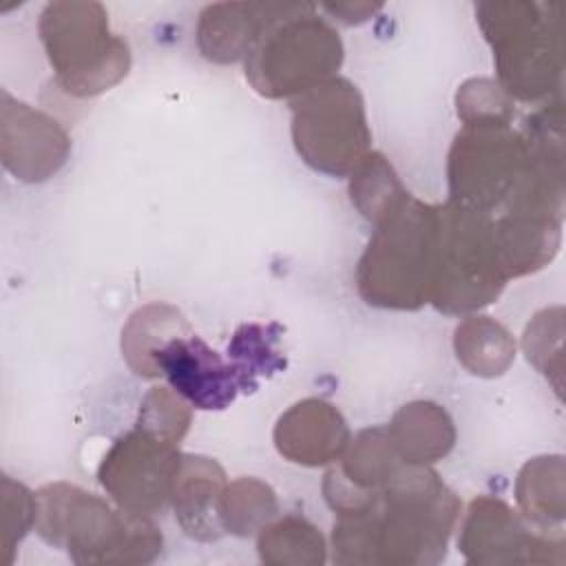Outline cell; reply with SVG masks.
Here are the masks:
<instances>
[{"label": "cell", "mask_w": 566, "mask_h": 566, "mask_svg": "<svg viewBox=\"0 0 566 566\" xmlns=\"http://www.w3.org/2000/svg\"><path fill=\"white\" fill-rule=\"evenodd\" d=\"M458 511V497L431 469L405 464L365 506L338 513L334 559L433 564L444 557Z\"/></svg>", "instance_id": "1"}, {"label": "cell", "mask_w": 566, "mask_h": 566, "mask_svg": "<svg viewBox=\"0 0 566 566\" xmlns=\"http://www.w3.org/2000/svg\"><path fill=\"white\" fill-rule=\"evenodd\" d=\"M35 504L38 535L77 564L153 562L161 551V533L148 515L122 506L115 511L75 484H46L35 493Z\"/></svg>", "instance_id": "2"}, {"label": "cell", "mask_w": 566, "mask_h": 566, "mask_svg": "<svg viewBox=\"0 0 566 566\" xmlns=\"http://www.w3.org/2000/svg\"><path fill=\"white\" fill-rule=\"evenodd\" d=\"M343 62L338 33L314 4L279 2V9L245 55V75L265 97H292L332 80Z\"/></svg>", "instance_id": "3"}, {"label": "cell", "mask_w": 566, "mask_h": 566, "mask_svg": "<svg viewBox=\"0 0 566 566\" xmlns=\"http://www.w3.org/2000/svg\"><path fill=\"white\" fill-rule=\"evenodd\" d=\"M491 219L471 208L438 206L427 303L462 314L489 305L506 283Z\"/></svg>", "instance_id": "4"}, {"label": "cell", "mask_w": 566, "mask_h": 566, "mask_svg": "<svg viewBox=\"0 0 566 566\" xmlns=\"http://www.w3.org/2000/svg\"><path fill=\"white\" fill-rule=\"evenodd\" d=\"M438 206L407 199L378 223L358 261L356 283L369 305L416 310L427 303Z\"/></svg>", "instance_id": "5"}, {"label": "cell", "mask_w": 566, "mask_h": 566, "mask_svg": "<svg viewBox=\"0 0 566 566\" xmlns=\"http://www.w3.org/2000/svg\"><path fill=\"white\" fill-rule=\"evenodd\" d=\"M38 31L57 84L71 95H97L128 73V44L108 31L99 2H49Z\"/></svg>", "instance_id": "6"}, {"label": "cell", "mask_w": 566, "mask_h": 566, "mask_svg": "<svg viewBox=\"0 0 566 566\" xmlns=\"http://www.w3.org/2000/svg\"><path fill=\"white\" fill-rule=\"evenodd\" d=\"M478 22L493 46L500 88L520 99H537L553 91L559 69V24L548 4L486 2L478 4Z\"/></svg>", "instance_id": "7"}, {"label": "cell", "mask_w": 566, "mask_h": 566, "mask_svg": "<svg viewBox=\"0 0 566 566\" xmlns=\"http://www.w3.org/2000/svg\"><path fill=\"white\" fill-rule=\"evenodd\" d=\"M292 139L318 172L345 177L365 159L369 128L363 97L345 77H332L292 104Z\"/></svg>", "instance_id": "8"}, {"label": "cell", "mask_w": 566, "mask_h": 566, "mask_svg": "<svg viewBox=\"0 0 566 566\" xmlns=\"http://www.w3.org/2000/svg\"><path fill=\"white\" fill-rule=\"evenodd\" d=\"M179 464L181 453L175 442L135 427L113 442L97 478L122 509L150 517L170 504Z\"/></svg>", "instance_id": "9"}, {"label": "cell", "mask_w": 566, "mask_h": 566, "mask_svg": "<svg viewBox=\"0 0 566 566\" xmlns=\"http://www.w3.org/2000/svg\"><path fill=\"white\" fill-rule=\"evenodd\" d=\"M155 374L190 407L203 411L226 409L241 391V380L230 360H223L201 336L184 332L166 340L155 358Z\"/></svg>", "instance_id": "10"}, {"label": "cell", "mask_w": 566, "mask_h": 566, "mask_svg": "<svg viewBox=\"0 0 566 566\" xmlns=\"http://www.w3.org/2000/svg\"><path fill=\"white\" fill-rule=\"evenodd\" d=\"M0 139L4 168L27 184L53 177L71 150L66 130L53 117L13 99L7 91H2Z\"/></svg>", "instance_id": "11"}, {"label": "cell", "mask_w": 566, "mask_h": 566, "mask_svg": "<svg viewBox=\"0 0 566 566\" xmlns=\"http://www.w3.org/2000/svg\"><path fill=\"white\" fill-rule=\"evenodd\" d=\"M458 546L469 562L502 564L524 562L522 553H526V559H537V553L548 548L551 542L531 535L509 504L478 497L467 511Z\"/></svg>", "instance_id": "12"}, {"label": "cell", "mask_w": 566, "mask_h": 566, "mask_svg": "<svg viewBox=\"0 0 566 566\" xmlns=\"http://www.w3.org/2000/svg\"><path fill=\"white\" fill-rule=\"evenodd\" d=\"M274 444L283 458L305 467L334 462L349 444L340 411L318 398L292 405L274 427Z\"/></svg>", "instance_id": "13"}, {"label": "cell", "mask_w": 566, "mask_h": 566, "mask_svg": "<svg viewBox=\"0 0 566 566\" xmlns=\"http://www.w3.org/2000/svg\"><path fill=\"white\" fill-rule=\"evenodd\" d=\"M226 484V473L214 460L181 453L170 504L186 535L212 542L226 533L221 524V495Z\"/></svg>", "instance_id": "14"}, {"label": "cell", "mask_w": 566, "mask_h": 566, "mask_svg": "<svg viewBox=\"0 0 566 566\" xmlns=\"http://www.w3.org/2000/svg\"><path fill=\"white\" fill-rule=\"evenodd\" d=\"M279 2H219L199 13L197 42L210 62H237L248 55L274 18Z\"/></svg>", "instance_id": "15"}, {"label": "cell", "mask_w": 566, "mask_h": 566, "mask_svg": "<svg viewBox=\"0 0 566 566\" xmlns=\"http://www.w3.org/2000/svg\"><path fill=\"white\" fill-rule=\"evenodd\" d=\"M387 433L398 458L411 467L438 462L455 442V429L449 413L429 400L402 405L394 413Z\"/></svg>", "instance_id": "16"}, {"label": "cell", "mask_w": 566, "mask_h": 566, "mask_svg": "<svg viewBox=\"0 0 566 566\" xmlns=\"http://www.w3.org/2000/svg\"><path fill=\"white\" fill-rule=\"evenodd\" d=\"M184 332H190V327L179 310L166 303H150L139 307L122 329V354L137 376L157 378L153 365L157 349Z\"/></svg>", "instance_id": "17"}, {"label": "cell", "mask_w": 566, "mask_h": 566, "mask_svg": "<svg viewBox=\"0 0 566 566\" xmlns=\"http://www.w3.org/2000/svg\"><path fill=\"white\" fill-rule=\"evenodd\" d=\"M458 360L475 376L502 374L515 354L511 334L489 316L464 318L453 334Z\"/></svg>", "instance_id": "18"}, {"label": "cell", "mask_w": 566, "mask_h": 566, "mask_svg": "<svg viewBox=\"0 0 566 566\" xmlns=\"http://www.w3.org/2000/svg\"><path fill=\"white\" fill-rule=\"evenodd\" d=\"M352 203L360 214L376 226L391 217L407 199L409 192L398 181L394 168L380 153H367L352 172Z\"/></svg>", "instance_id": "19"}, {"label": "cell", "mask_w": 566, "mask_h": 566, "mask_svg": "<svg viewBox=\"0 0 566 566\" xmlns=\"http://www.w3.org/2000/svg\"><path fill=\"white\" fill-rule=\"evenodd\" d=\"M347 447L340 473L360 491H378L405 464L389 440L387 427L365 429Z\"/></svg>", "instance_id": "20"}, {"label": "cell", "mask_w": 566, "mask_h": 566, "mask_svg": "<svg viewBox=\"0 0 566 566\" xmlns=\"http://www.w3.org/2000/svg\"><path fill=\"white\" fill-rule=\"evenodd\" d=\"M281 327L276 323L270 325H241L230 345L228 356L232 358V367L239 374L241 391L256 389L259 376H270L285 367V358L276 349Z\"/></svg>", "instance_id": "21"}, {"label": "cell", "mask_w": 566, "mask_h": 566, "mask_svg": "<svg viewBox=\"0 0 566 566\" xmlns=\"http://www.w3.org/2000/svg\"><path fill=\"white\" fill-rule=\"evenodd\" d=\"M259 555L272 564H321L325 559V542L312 522L287 515L259 531Z\"/></svg>", "instance_id": "22"}, {"label": "cell", "mask_w": 566, "mask_h": 566, "mask_svg": "<svg viewBox=\"0 0 566 566\" xmlns=\"http://www.w3.org/2000/svg\"><path fill=\"white\" fill-rule=\"evenodd\" d=\"M274 491L254 480L241 478L232 484H226L221 495V524L228 533L248 537L254 531H261L276 515Z\"/></svg>", "instance_id": "23"}, {"label": "cell", "mask_w": 566, "mask_h": 566, "mask_svg": "<svg viewBox=\"0 0 566 566\" xmlns=\"http://www.w3.org/2000/svg\"><path fill=\"white\" fill-rule=\"evenodd\" d=\"M562 460V455H544L528 460L517 478V502L524 515L537 524L548 526L551 522H562L564 517V495L553 493L551 486L562 482V467L551 473V469Z\"/></svg>", "instance_id": "24"}, {"label": "cell", "mask_w": 566, "mask_h": 566, "mask_svg": "<svg viewBox=\"0 0 566 566\" xmlns=\"http://www.w3.org/2000/svg\"><path fill=\"white\" fill-rule=\"evenodd\" d=\"M188 424L190 411L186 400L168 387H153L146 394L139 407V418L135 422L137 429L175 444H179V440L188 431Z\"/></svg>", "instance_id": "25"}, {"label": "cell", "mask_w": 566, "mask_h": 566, "mask_svg": "<svg viewBox=\"0 0 566 566\" xmlns=\"http://www.w3.org/2000/svg\"><path fill=\"white\" fill-rule=\"evenodd\" d=\"M2 551H13V546L35 526V493H31L22 482L2 475Z\"/></svg>", "instance_id": "26"}, {"label": "cell", "mask_w": 566, "mask_h": 566, "mask_svg": "<svg viewBox=\"0 0 566 566\" xmlns=\"http://www.w3.org/2000/svg\"><path fill=\"white\" fill-rule=\"evenodd\" d=\"M458 115L464 124L475 122H509V102L504 91L491 80H469L460 86Z\"/></svg>", "instance_id": "27"}]
</instances>
